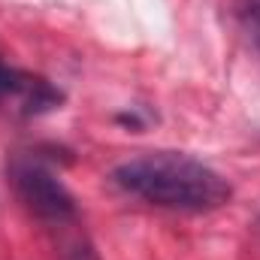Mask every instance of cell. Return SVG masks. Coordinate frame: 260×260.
Listing matches in <instances>:
<instances>
[{
  "label": "cell",
  "instance_id": "3957f363",
  "mask_svg": "<svg viewBox=\"0 0 260 260\" xmlns=\"http://www.w3.org/2000/svg\"><path fill=\"white\" fill-rule=\"evenodd\" d=\"M61 100V88H55L49 79L0 61V115L37 118L58 109Z\"/></svg>",
  "mask_w": 260,
  "mask_h": 260
},
{
  "label": "cell",
  "instance_id": "7a4b0ae2",
  "mask_svg": "<svg viewBox=\"0 0 260 260\" xmlns=\"http://www.w3.org/2000/svg\"><path fill=\"white\" fill-rule=\"evenodd\" d=\"M9 179L24 209L49 227H70L76 221V200L55 170L34 154H18L9 164Z\"/></svg>",
  "mask_w": 260,
  "mask_h": 260
},
{
  "label": "cell",
  "instance_id": "5b68a950",
  "mask_svg": "<svg viewBox=\"0 0 260 260\" xmlns=\"http://www.w3.org/2000/svg\"><path fill=\"white\" fill-rule=\"evenodd\" d=\"M248 18H251V30H254V40H257V46H260V0H254V3H251Z\"/></svg>",
  "mask_w": 260,
  "mask_h": 260
},
{
  "label": "cell",
  "instance_id": "6da1fadb",
  "mask_svg": "<svg viewBox=\"0 0 260 260\" xmlns=\"http://www.w3.org/2000/svg\"><path fill=\"white\" fill-rule=\"evenodd\" d=\"M115 182L127 194L173 212H215L233 194L221 173L179 151L136 154L115 170Z\"/></svg>",
  "mask_w": 260,
  "mask_h": 260
},
{
  "label": "cell",
  "instance_id": "277c9868",
  "mask_svg": "<svg viewBox=\"0 0 260 260\" xmlns=\"http://www.w3.org/2000/svg\"><path fill=\"white\" fill-rule=\"evenodd\" d=\"M64 260H100V254L85 233H70L64 239Z\"/></svg>",
  "mask_w": 260,
  "mask_h": 260
}]
</instances>
